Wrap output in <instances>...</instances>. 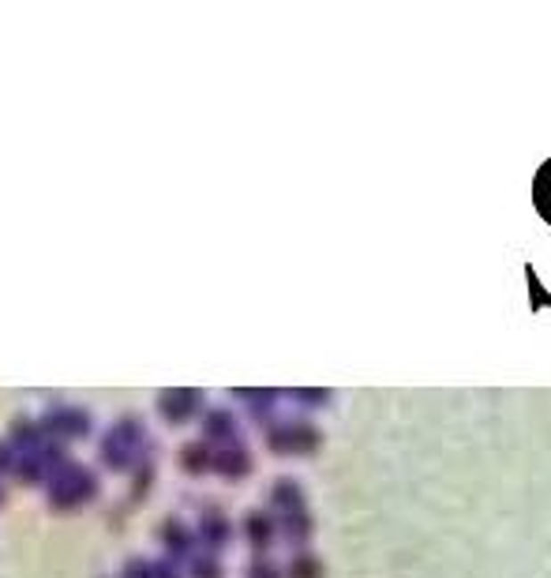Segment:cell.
I'll use <instances>...</instances> for the list:
<instances>
[{"label": "cell", "instance_id": "ba28073f", "mask_svg": "<svg viewBox=\"0 0 551 578\" xmlns=\"http://www.w3.org/2000/svg\"><path fill=\"white\" fill-rule=\"evenodd\" d=\"M214 564H210V559H199V564H195V578H214Z\"/></svg>", "mask_w": 551, "mask_h": 578}, {"label": "cell", "instance_id": "9c48e42d", "mask_svg": "<svg viewBox=\"0 0 551 578\" xmlns=\"http://www.w3.org/2000/svg\"><path fill=\"white\" fill-rule=\"evenodd\" d=\"M8 462H12V455H8V447H4V443H0V469H4Z\"/></svg>", "mask_w": 551, "mask_h": 578}, {"label": "cell", "instance_id": "52a82bcc", "mask_svg": "<svg viewBox=\"0 0 551 578\" xmlns=\"http://www.w3.org/2000/svg\"><path fill=\"white\" fill-rule=\"evenodd\" d=\"M20 477H27V484H38V462H23Z\"/></svg>", "mask_w": 551, "mask_h": 578}, {"label": "cell", "instance_id": "3957f363", "mask_svg": "<svg viewBox=\"0 0 551 578\" xmlns=\"http://www.w3.org/2000/svg\"><path fill=\"white\" fill-rule=\"evenodd\" d=\"M192 402H195L192 394H165V399H161V413H165L169 421H180L184 413L192 409Z\"/></svg>", "mask_w": 551, "mask_h": 578}, {"label": "cell", "instance_id": "5b68a950", "mask_svg": "<svg viewBox=\"0 0 551 578\" xmlns=\"http://www.w3.org/2000/svg\"><path fill=\"white\" fill-rule=\"evenodd\" d=\"M203 443H192V447H184V466L188 469H199V466H207V455H203Z\"/></svg>", "mask_w": 551, "mask_h": 578}, {"label": "cell", "instance_id": "8992f818", "mask_svg": "<svg viewBox=\"0 0 551 578\" xmlns=\"http://www.w3.org/2000/svg\"><path fill=\"white\" fill-rule=\"evenodd\" d=\"M15 440L20 443H38V428L27 425V421H15Z\"/></svg>", "mask_w": 551, "mask_h": 578}, {"label": "cell", "instance_id": "277c9868", "mask_svg": "<svg viewBox=\"0 0 551 578\" xmlns=\"http://www.w3.org/2000/svg\"><path fill=\"white\" fill-rule=\"evenodd\" d=\"M161 537H165V549H169L173 556H180V552H188V533H184V526H180V522H165V530H161Z\"/></svg>", "mask_w": 551, "mask_h": 578}, {"label": "cell", "instance_id": "7a4b0ae2", "mask_svg": "<svg viewBox=\"0 0 551 578\" xmlns=\"http://www.w3.org/2000/svg\"><path fill=\"white\" fill-rule=\"evenodd\" d=\"M49 421H53V428H57V432H64V436H83V432L90 428L86 413H79V409H57Z\"/></svg>", "mask_w": 551, "mask_h": 578}, {"label": "cell", "instance_id": "6da1fadb", "mask_svg": "<svg viewBox=\"0 0 551 578\" xmlns=\"http://www.w3.org/2000/svg\"><path fill=\"white\" fill-rule=\"evenodd\" d=\"M95 489H98L95 474H90V469H79V466H71L64 481H53V496H57L61 508H71V503H79V500H90V496H95Z\"/></svg>", "mask_w": 551, "mask_h": 578}]
</instances>
